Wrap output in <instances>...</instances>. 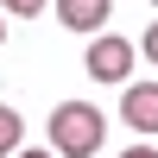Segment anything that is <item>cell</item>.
I'll return each instance as SVG.
<instances>
[{"instance_id": "1", "label": "cell", "mask_w": 158, "mask_h": 158, "mask_svg": "<svg viewBox=\"0 0 158 158\" xmlns=\"http://www.w3.org/2000/svg\"><path fill=\"white\" fill-rule=\"evenodd\" d=\"M101 139H108V120H101L95 101H57V114H51V146H57V158H95Z\"/></svg>"}, {"instance_id": "2", "label": "cell", "mask_w": 158, "mask_h": 158, "mask_svg": "<svg viewBox=\"0 0 158 158\" xmlns=\"http://www.w3.org/2000/svg\"><path fill=\"white\" fill-rule=\"evenodd\" d=\"M133 57H139V44H127V38H95L89 44V57H82V70L95 76V82H127L133 76Z\"/></svg>"}, {"instance_id": "3", "label": "cell", "mask_w": 158, "mask_h": 158, "mask_svg": "<svg viewBox=\"0 0 158 158\" xmlns=\"http://www.w3.org/2000/svg\"><path fill=\"white\" fill-rule=\"evenodd\" d=\"M120 120L133 127V133H158V82H127Z\"/></svg>"}, {"instance_id": "4", "label": "cell", "mask_w": 158, "mask_h": 158, "mask_svg": "<svg viewBox=\"0 0 158 158\" xmlns=\"http://www.w3.org/2000/svg\"><path fill=\"white\" fill-rule=\"evenodd\" d=\"M108 6L114 0H57V19L70 25V32H101V25H108Z\"/></svg>"}, {"instance_id": "5", "label": "cell", "mask_w": 158, "mask_h": 158, "mask_svg": "<svg viewBox=\"0 0 158 158\" xmlns=\"http://www.w3.org/2000/svg\"><path fill=\"white\" fill-rule=\"evenodd\" d=\"M19 139H25L19 108H0V158H13V152H19Z\"/></svg>"}, {"instance_id": "6", "label": "cell", "mask_w": 158, "mask_h": 158, "mask_svg": "<svg viewBox=\"0 0 158 158\" xmlns=\"http://www.w3.org/2000/svg\"><path fill=\"white\" fill-rule=\"evenodd\" d=\"M51 0H0V13H19V19H32V13H44Z\"/></svg>"}, {"instance_id": "7", "label": "cell", "mask_w": 158, "mask_h": 158, "mask_svg": "<svg viewBox=\"0 0 158 158\" xmlns=\"http://www.w3.org/2000/svg\"><path fill=\"white\" fill-rule=\"evenodd\" d=\"M139 51H146V57L158 63V19H152V32H146V38H139Z\"/></svg>"}, {"instance_id": "8", "label": "cell", "mask_w": 158, "mask_h": 158, "mask_svg": "<svg viewBox=\"0 0 158 158\" xmlns=\"http://www.w3.org/2000/svg\"><path fill=\"white\" fill-rule=\"evenodd\" d=\"M120 158H158V146H127Z\"/></svg>"}, {"instance_id": "9", "label": "cell", "mask_w": 158, "mask_h": 158, "mask_svg": "<svg viewBox=\"0 0 158 158\" xmlns=\"http://www.w3.org/2000/svg\"><path fill=\"white\" fill-rule=\"evenodd\" d=\"M13 158H57V152H38V146H19Z\"/></svg>"}, {"instance_id": "10", "label": "cell", "mask_w": 158, "mask_h": 158, "mask_svg": "<svg viewBox=\"0 0 158 158\" xmlns=\"http://www.w3.org/2000/svg\"><path fill=\"white\" fill-rule=\"evenodd\" d=\"M0 44H6V25H0Z\"/></svg>"}, {"instance_id": "11", "label": "cell", "mask_w": 158, "mask_h": 158, "mask_svg": "<svg viewBox=\"0 0 158 158\" xmlns=\"http://www.w3.org/2000/svg\"><path fill=\"white\" fill-rule=\"evenodd\" d=\"M152 6H158V0H152Z\"/></svg>"}]
</instances>
